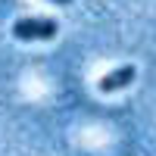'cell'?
Here are the masks:
<instances>
[{
	"instance_id": "6da1fadb",
	"label": "cell",
	"mask_w": 156,
	"mask_h": 156,
	"mask_svg": "<svg viewBox=\"0 0 156 156\" xmlns=\"http://www.w3.org/2000/svg\"><path fill=\"white\" fill-rule=\"evenodd\" d=\"M59 31L56 19H44V16H31V19H19L12 25V34L19 41H53Z\"/></svg>"
},
{
	"instance_id": "7a4b0ae2",
	"label": "cell",
	"mask_w": 156,
	"mask_h": 156,
	"mask_svg": "<svg viewBox=\"0 0 156 156\" xmlns=\"http://www.w3.org/2000/svg\"><path fill=\"white\" fill-rule=\"evenodd\" d=\"M134 75H137L134 66H122V69H115V72H109V75H103V78H100V90H103V94L122 90V87H128V84L134 81Z\"/></svg>"
},
{
	"instance_id": "3957f363",
	"label": "cell",
	"mask_w": 156,
	"mask_h": 156,
	"mask_svg": "<svg viewBox=\"0 0 156 156\" xmlns=\"http://www.w3.org/2000/svg\"><path fill=\"white\" fill-rule=\"evenodd\" d=\"M53 3H59V6H69V3H72V0H53Z\"/></svg>"
}]
</instances>
